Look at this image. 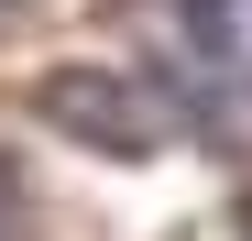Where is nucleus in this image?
Wrapping results in <instances>:
<instances>
[{"instance_id": "obj_1", "label": "nucleus", "mask_w": 252, "mask_h": 241, "mask_svg": "<svg viewBox=\"0 0 252 241\" xmlns=\"http://www.w3.org/2000/svg\"><path fill=\"white\" fill-rule=\"evenodd\" d=\"M33 110L55 132H77L88 153H121V165H143V153H164L187 132V99L154 88V77H132V66H55L33 88Z\"/></svg>"}, {"instance_id": "obj_2", "label": "nucleus", "mask_w": 252, "mask_h": 241, "mask_svg": "<svg viewBox=\"0 0 252 241\" xmlns=\"http://www.w3.org/2000/svg\"><path fill=\"white\" fill-rule=\"evenodd\" d=\"M176 44L220 99H252V0H176Z\"/></svg>"}, {"instance_id": "obj_3", "label": "nucleus", "mask_w": 252, "mask_h": 241, "mask_svg": "<svg viewBox=\"0 0 252 241\" xmlns=\"http://www.w3.org/2000/svg\"><path fill=\"white\" fill-rule=\"evenodd\" d=\"M0 11H11V0H0Z\"/></svg>"}]
</instances>
